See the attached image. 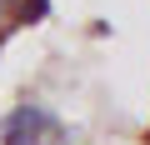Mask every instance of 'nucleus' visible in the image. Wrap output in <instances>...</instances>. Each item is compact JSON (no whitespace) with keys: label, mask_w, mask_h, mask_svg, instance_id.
Listing matches in <instances>:
<instances>
[{"label":"nucleus","mask_w":150,"mask_h":145,"mask_svg":"<svg viewBox=\"0 0 150 145\" xmlns=\"http://www.w3.org/2000/svg\"><path fill=\"white\" fill-rule=\"evenodd\" d=\"M55 130V115L40 110V105H15L0 125V145H40L45 135Z\"/></svg>","instance_id":"obj_1"},{"label":"nucleus","mask_w":150,"mask_h":145,"mask_svg":"<svg viewBox=\"0 0 150 145\" xmlns=\"http://www.w3.org/2000/svg\"><path fill=\"white\" fill-rule=\"evenodd\" d=\"M50 15V0H15V10H10V25H35Z\"/></svg>","instance_id":"obj_2"},{"label":"nucleus","mask_w":150,"mask_h":145,"mask_svg":"<svg viewBox=\"0 0 150 145\" xmlns=\"http://www.w3.org/2000/svg\"><path fill=\"white\" fill-rule=\"evenodd\" d=\"M40 145H70V140H65V130H60V125H55V130H50V135H45V140H40Z\"/></svg>","instance_id":"obj_3"},{"label":"nucleus","mask_w":150,"mask_h":145,"mask_svg":"<svg viewBox=\"0 0 150 145\" xmlns=\"http://www.w3.org/2000/svg\"><path fill=\"white\" fill-rule=\"evenodd\" d=\"M10 10H15V0H0V25H10Z\"/></svg>","instance_id":"obj_4"}]
</instances>
